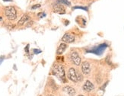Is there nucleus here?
<instances>
[{"label": "nucleus", "instance_id": "nucleus-1", "mask_svg": "<svg viewBox=\"0 0 124 96\" xmlns=\"http://www.w3.org/2000/svg\"><path fill=\"white\" fill-rule=\"evenodd\" d=\"M52 73L60 80H61L62 82H66V74H65L64 68L60 64H54L53 65Z\"/></svg>", "mask_w": 124, "mask_h": 96}, {"label": "nucleus", "instance_id": "nucleus-2", "mask_svg": "<svg viewBox=\"0 0 124 96\" xmlns=\"http://www.w3.org/2000/svg\"><path fill=\"white\" fill-rule=\"evenodd\" d=\"M68 78L74 82H77L78 81H82L83 79L82 76L78 71H76L74 68H70L68 71Z\"/></svg>", "mask_w": 124, "mask_h": 96}, {"label": "nucleus", "instance_id": "nucleus-3", "mask_svg": "<svg viewBox=\"0 0 124 96\" xmlns=\"http://www.w3.org/2000/svg\"><path fill=\"white\" fill-rule=\"evenodd\" d=\"M5 15L8 19L13 21L17 18V11L13 6H7L5 8Z\"/></svg>", "mask_w": 124, "mask_h": 96}, {"label": "nucleus", "instance_id": "nucleus-4", "mask_svg": "<svg viewBox=\"0 0 124 96\" xmlns=\"http://www.w3.org/2000/svg\"><path fill=\"white\" fill-rule=\"evenodd\" d=\"M70 58H71L72 61L73 63L76 66H79L81 63V57L79 56L78 53L77 52H72L70 55Z\"/></svg>", "mask_w": 124, "mask_h": 96}, {"label": "nucleus", "instance_id": "nucleus-5", "mask_svg": "<svg viewBox=\"0 0 124 96\" xmlns=\"http://www.w3.org/2000/svg\"><path fill=\"white\" fill-rule=\"evenodd\" d=\"M62 40L65 43V44H70L72 43L75 40V36L70 33H66L65 34L64 36L62 37Z\"/></svg>", "mask_w": 124, "mask_h": 96}, {"label": "nucleus", "instance_id": "nucleus-6", "mask_svg": "<svg viewBox=\"0 0 124 96\" xmlns=\"http://www.w3.org/2000/svg\"><path fill=\"white\" fill-rule=\"evenodd\" d=\"M107 47V44H101V45L98 46V47L94 48V49L92 50H90L89 52L93 53H94V54H97V55H101V53L104 52V50L106 49V47Z\"/></svg>", "mask_w": 124, "mask_h": 96}, {"label": "nucleus", "instance_id": "nucleus-7", "mask_svg": "<svg viewBox=\"0 0 124 96\" xmlns=\"http://www.w3.org/2000/svg\"><path fill=\"white\" fill-rule=\"evenodd\" d=\"M82 72L85 75H88L91 72V65L87 61H85L82 64Z\"/></svg>", "mask_w": 124, "mask_h": 96}, {"label": "nucleus", "instance_id": "nucleus-8", "mask_svg": "<svg viewBox=\"0 0 124 96\" xmlns=\"http://www.w3.org/2000/svg\"><path fill=\"white\" fill-rule=\"evenodd\" d=\"M82 88H83V90L85 91V92H91V91L94 90V85L92 83H91L90 81H88H88H86L85 83L84 84Z\"/></svg>", "mask_w": 124, "mask_h": 96}, {"label": "nucleus", "instance_id": "nucleus-9", "mask_svg": "<svg viewBox=\"0 0 124 96\" xmlns=\"http://www.w3.org/2000/svg\"><path fill=\"white\" fill-rule=\"evenodd\" d=\"M53 9L56 12H58L60 14H64L65 13V8L64 6L62 5V4H60V3H55L53 5Z\"/></svg>", "mask_w": 124, "mask_h": 96}, {"label": "nucleus", "instance_id": "nucleus-10", "mask_svg": "<svg viewBox=\"0 0 124 96\" xmlns=\"http://www.w3.org/2000/svg\"><path fill=\"white\" fill-rule=\"evenodd\" d=\"M63 91L66 92L70 96H74L75 95V90L71 86H65L63 88Z\"/></svg>", "mask_w": 124, "mask_h": 96}, {"label": "nucleus", "instance_id": "nucleus-11", "mask_svg": "<svg viewBox=\"0 0 124 96\" xmlns=\"http://www.w3.org/2000/svg\"><path fill=\"white\" fill-rule=\"evenodd\" d=\"M29 19H30V16H29L28 15L25 14V15H24L22 16V17L21 18V19L18 21V25H23V24H24Z\"/></svg>", "mask_w": 124, "mask_h": 96}, {"label": "nucleus", "instance_id": "nucleus-12", "mask_svg": "<svg viewBox=\"0 0 124 96\" xmlns=\"http://www.w3.org/2000/svg\"><path fill=\"white\" fill-rule=\"evenodd\" d=\"M66 47H67V45H66V44H65V43H62V44H60V47H59L56 53H57V54H59V55L62 54V53L65 50H66Z\"/></svg>", "mask_w": 124, "mask_h": 96}, {"label": "nucleus", "instance_id": "nucleus-13", "mask_svg": "<svg viewBox=\"0 0 124 96\" xmlns=\"http://www.w3.org/2000/svg\"><path fill=\"white\" fill-rule=\"evenodd\" d=\"M57 2L60 3V4H62V5H68V6H69L70 5H71V3H70L69 1H67V0H57Z\"/></svg>", "mask_w": 124, "mask_h": 96}, {"label": "nucleus", "instance_id": "nucleus-14", "mask_svg": "<svg viewBox=\"0 0 124 96\" xmlns=\"http://www.w3.org/2000/svg\"><path fill=\"white\" fill-rule=\"evenodd\" d=\"M74 9H76V8H79V9H83L85 11H88V8H86V7H81V6H75L73 8Z\"/></svg>", "mask_w": 124, "mask_h": 96}, {"label": "nucleus", "instance_id": "nucleus-15", "mask_svg": "<svg viewBox=\"0 0 124 96\" xmlns=\"http://www.w3.org/2000/svg\"><path fill=\"white\" fill-rule=\"evenodd\" d=\"M40 4H37V5H33V6L31 7V8H32V9H36V8H40Z\"/></svg>", "mask_w": 124, "mask_h": 96}, {"label": "nucleus", "instance_id": "nucleus-16", "mask_svg": "<svg viewBox=\"0 0 124 96\" xmlns=\"http://www.w3.org/2000/svg\"><path fill=\"white\" fill-rule=\"evenodd\" d=\"M34 53H35V54H38V53H41V50H37V49H34Z\"/></svg>", "mask_w": 124, "mask_h": 96}, {"label": "nucleus", "instance_id": "nucleus-17", "mask_svg": "<svg viewBox=\"0 0 124 96\" xmlns=\"http://www.w3.org/2000/svg\"><path fill=\"white\" fill-rule=\"evenodd\" d=\"M46 15V14L45 13H39L38 14V16L40 18H43V17H44V16Z\"/></svg>", "mask_w": 124, "mask_h": 96}, {"label": "nucleus", "instance_id": "nucleus-18", "mask_svg": "<svg viewBox=\"0 0 124 96\" xmlns=\"http://www.w3.org/2000/svg\"><path fill=\"white\" fill-rule=\"evenodd\" d=\"M29 24H27V27H31L32 24H33V23H34V21H30V22H28Z\"/></svg>", "mask_w": 124, "mask_h": 96}, {"label": "nucleus", "instance_id": "nucleus-19", "mask_svg": "<svg viewBox=\"0 0 124 96\" xmlns=\"http://www.w3.org/2000/svg\"><path fill=\"white\" fill-rule=\"evenodd\" d=\"M3 59H4V56H1V57H0V64H1L2 62L3 61Z\"/></svg>", "mask_w": 124, "mask_h": 96}, {"label": "nucleus", "instance_id": "nucleus-20", "mask_svg": "<svg viewBox=\"0 0 124 96\" xmlns=\"http://www.w3.org/2000/svg\"><path fill=\"white\" fill-rule=\"evenodd\" d=\"M28 47H29V45H27V47H26V48H25V51H26V52H28Z\"/></svg>", "mask_w": 124, "mask_h": 96}, {"label": "nucleus", "instance_id": "nucleus-21", "mask_svg": "<svg viewBox=\"0 0 124 96\" xmlns=\"http://www.w3.org/2000/svg\"><path fill=\"white\" fill-rule=\"evenodd\" d=\"M3 1H6V2H12V0H3Z\"/></svg>", "mask_w": 124, "mask_h": 96}, {"label": "nucleus", "instance_id": "nucleus-22", "mask_svg": "<svg viewBox=\"0 0 124 96\" xmlns=\"http://www.w3.org/2000/svg\"><path fill=\"white\" fill-rule=\"evenodd\" d=\"M47 96H54L53 95H47Z\"/></svg>", "mask_w": 124, "mask_h": 96}, {"label": "nucleus", "instance_id": "nucleus-23", "mask_svg": "<svg viewBox=\"0 0 124 96\" xmlns=\"http://www.w3.org/2000/svg\"><path fill=\"white\" fill-rule=\"evenodd\" d=\"M2 18H1V17H0V21H2Z\"/></svg>", "mask_w": 124, "mask_h": 96}, {"label": "nucleus", "instance_id": "nucleus-24", "mask_svg": "<svg viewBox=\"0 0 124 96\" xmlns=\"http://www.w3.org/2000/svg\"><path fill=\"white\" fill-rule=\"evenodd\" d=\"M78 96H84V95H78Z\"/></svg>", "mask_w": 124, "mask_h": 96}]
</instances>
